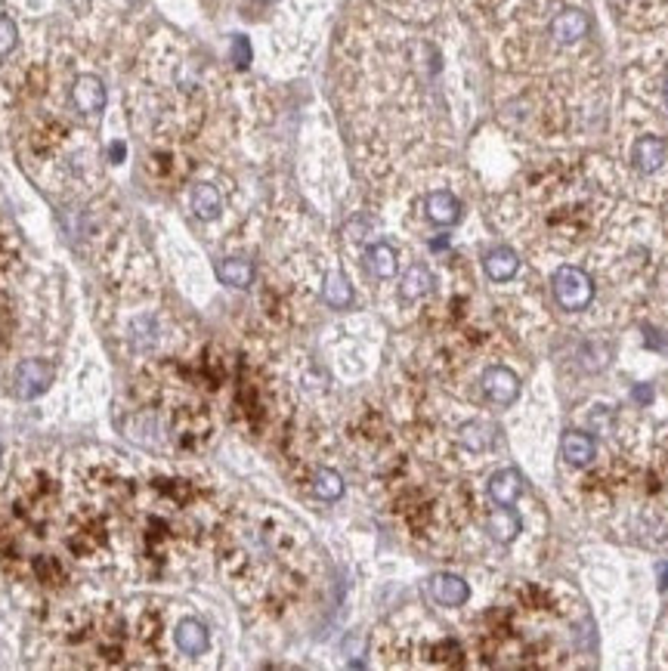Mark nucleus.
Returning a JSON list of instances; mask_svg holds the SVG:
<instances>
[{"mask_svg": "<svg viewBox=\"0 0 668 671\" xmlns=\"http://www.w3.org/2000/svg\"><path fill=\"white\" fill-rule=\"evenodd\" d=\"M520 492H523V477L517 467H504V471L492 473L489 498L495 501L498 507H514V501L520 498Z\"/></svg>", "mask_w": 668, "mask_h": 671, "instance_id": "nucleus-9", "label": "nucleus"}, {"mask_svg": "<svg viewBox=\"0 0 668 671\" xmlns=\"http://www.w3.org/2000/svg\"><path fill=\"white\" fill-rule=\"evenodd\" d=\"M486 266V276L492 279V282H508V279L517 276V270H520V257H517L514 247H492L489 254H486L483 260Z\"/></svg>", "mask_w": 668, "mask_h": 671, "instance_id": "nucleus-10", "label": "nucleus"}, {"mask_svg": "<svg viewBox=\"0 0 668 671\" xmlns=\"http://www.w3.org/2000/svg\"><path fill=\"white\" fill-rule=\"evenodd\" d=\"M173 641H177V647L183 650L186 656H201L207 650V628L198 622V618H183V622L177 625V631H173Z\"/></svg>", "mask_w": 668, "mask_h": 671, "instance_id": "nucleus-11", "label": "nucleus"}, {"mask_svg": "<svg viewBox=\"0 0 668 671\" xmlns=\"http://www.w3.org/2000/svg\"><path fill=\"white\" fill-rule=\"evenodd\" d=\"M588 31H592V19H588L585 10H563L554 16V22H551V37H554L560 47H573V44H579L582 37H588Z\"/></svg>", "mask_w": 668, "mask_h": 671, "instance_id": "nucleus-2", "label": "nucleus"}, {"mask_svg": "<svg viewBox=\"0 0 668 671\" xmlns=\"http://www.w3.org/2000/svg\"><path fill=\"white\" fill-rule=\"evenodd\" d=\"M232 60H236L238 69H245L251 62V44L245 37H232Z\"/></svg>", "mask_w": 668, "mask_h": 671, "instance_id": "nucleus-23", "label": "nucleus"}, {"mask_svg": "<svg viewBox=\"0 0 668 671\" xmlns=\"http://www.w3.org/2000/svg\"><path fill=\"white\" fill-rule=\"evenodd\" d=\"M16 25H12L10 16H0V60H6V56L12 53V47H16Z\"/></svg>", "mask_w": 668, "mask_h": 671, "instance_id": "nucleus-22", "label": "nucleus"}, {"mask_svg": "<svg viewBox=\"0 0 668 671\" xmlns=\"http://www.w3.org/2000/svg\"><path fill=\"white\" fill-rule=\"evenodd\" d=\"M217 279L223 285H232V288H248V285L254 282V266H251V260H242V257L220 260Z\"/></svg>", "mask_w": 668, "mask_h": 671, "instance_id": "nucleus-14", "label": "nucleus"}, {"mask_svg": "<svg viewBox=\"0 0 668 671\" xmlns=\"http://www.w3.org/2000/svg\"><path fill=\"white\" fill-rule=\"evenodd\" d=\"M483 390L495 406H511L520 396V377L504 366H492L483 371Z\"/></svg>", "mask_w": 668, "mask_h": 671, "instance_id": "nucleus-3", "label": "nucleus"}, {"mask_svg": "<svg viewBox=\"0 0 668 671\" xmlns=\"http://www.w3.org/2000/svg\"><path fill=\"white\" fill-rule=\"evenodd\" d=\"M634 400H638V402H650L653 400V387H644V384H640V387L634 390Z\"/></svg>", "mask_w": 668, "mask_h": 671, "instance_id": "nucleus-24", "label": "nucleus"}, {"mask_svg": "<svg viewBox=\"0 0 668 671\" xmlns=\"http://www.w3.org/2000/svg\"><path fill=\"white\" fill-rule=\"evenodd\" d=\"M431 597L439 607H462V603H468L471 588L464 578L452 576V572H439L431 578Z\"/></svg>", "mask_w": 668, "mask_h": 671, "instance_id": "nucleus-7", "label": "nucleus"}, {"mask_svg": "<svg viewBox=\"0 0 668 671\" xmlns=\"http://www.w3.org/2000/svg\"><path fill=\"white\" fill-rule=\"evenodd\" d=\"M520 517H517V511H511V507H498L495 513H492L489 520V532L498 538L502 545H511L517 538V532H520Z\"/></svg>", "mask_w": 668, "mask_h": 671, "instance_id": "nucleus-18", "label": "nucleus"}, {"mask_svg": "<svg viewBox=\"0 0 668 671\" xmlns=\"http://www.w3.org/2000/svg\"><path fill=\"white\" fill-rule=\"evenodd\" d=\"M71 102L81 115H100L102 106H106V87H102L100 77L93 75H81L71 87Z\"/></svg>", "mask_w": 668, "mask_h": 671, "instance_id": "nucleus-5", "label": "nucleus"}, {"mask_svg": "<svg viewBox=\"0 0 668 671\" xmlns=\"http://www.w3.org/2000/svg\"><path fill=\"white\" fill-rule=\"evenodd\" d=\"M554 297L560 301L563 310H585L594 301V282L585 270L579 266H560L554 272Z\"/></svg>", "mask_w": 668, "mask_h": 671, "instance_id": "nucleus-1", "label": "nucleus"}, {"mask_svg": "<svg viewBox=\"0 0 668 671\" xmlns=\"http://www.w3.org/2000/svg\"><path fill=\"white\" fill-rule=\"evenodd\" d=\"M665 106H668V81H665Z\"/></svg>", "mask_w": 668, "mask_h": 671, "instance_id": "nucleus-26", "label": "nucleus"}, {"mask_svg": "<svg viewBox=\"0 0 668 671\" xmlns=\"http://www.w3.org/2000/svg\"><path fill=\"white\" fill-rule=\"evenodd\" d=\"M53 381V368L44 360H25L22 366L16 368V393L22 400H35L37 393L47 390V384Z\"/></svg>", "mask_w": 668, "mask_h": 671, "instance_id": "nucleus-4", "label": "nucleus"}, {"mask_svg": "<svg viewBox=\"0 0 668 671\" xmlns=\"http://www.w3.org/2000/svg\"><path fill=\"white\" fill-rule=\"evenodd\" d=\"M433 288V276L427 266L414 263L412 270L402 276V285H399V295L406 297V301H418V297H424L427 291Z\"/></svg>", "mask_w": 668, "mask_h": 671, "instance_id": "nucleus-17", "label": "nucleus"}, {"mask_svg": "<svg viewBox=\"0 0 668 671\" xmlns=\"http://www.w3.org/2000/svg\"><path fill=\"white\" fill-rule=\"evenodd\" d=\"M313 495L322 501H337L343 495V480L341 473L332 471V467H319L313 473Z\"/></svg>", "mask_w": 668, "mask_h": 671, "instance_id": "nucleus-19", "label": "nucleus"}, {"mask_svg": "<svg viewBox=\"0 0 668 671\" xmlns=\"http://www.w3.org/2000/svg\"><path fill=\"white\" fill-rule=\"evenodd\" d=\"M31 570H35V576L41 578V585H50V588L66 582V566H62L53 554H41V557H35Z\"/></svg>", "mask_w": 668, "mask_h": 671, "instance_id": "nucleus-20", "label": "nucleus"}, {"mask_svg": "<svg viewBox=\"0 0 668 671\" xmlns=\"http://www.w3.org/2000/svg\"><path fill=\"white\" fill-rule=\"evenodd\" d=\"M112 158H115V161L125 158V146H112Z\"/></svg>", "mask_w": 668, "mask_h": 671, "instance_id": "nucleus-25", "label": "nucleus"}, {"mask_svg": "<svg viewBox=\"0 0 668 671\" xmlns=\"http://www.w3.org/2000/svg\"><path fill=\"white\" fill-rule=\"evenodd\" d=\"M563 458L569 461L573 467H585L588 461L594 458V440L588 433H582V430H569V433H563Z\"/></svg>", "mask_w": 668, "mask_h": 671, "instance_id": "nucleus-12", "label": "nucleus"}, {"mask_svg": "<svg viewBox=\"0 0 668 671\" xmlns=\"http://www.w3.org/2000/svg\"><path fill=\"white\" fill-rule=\"evenodd\" d=\"M632 161L634 167H638L640 174H656L659 167L668 161V146L665 140H659V136H640L638 142H634L632 149Z\"/></svg>", "mask_w": 668, "mask_h": 671, "instance_id": "nucleus-6", "label": "nucleus"}, {"mask_svg": "<svg viewBox=\"0 0 668 671\" xmlns=\"http://www.w3.org/2000/svg\"><path fill=\"white\" fill-rule=\"evenodd\" d=\"M322 295H326V303L334 306V310H343V306H350V301H353V288H350V282L341 276V272L326 276V288H322Z\"/></svg>", "mask_w": 668, "mask_h": 671, "instance_id": "nucleus-21", "label": "nucleus"}, {"mask_svg": "<svg viewBox=\"0 0 668 671\" xmlns=\"http://www.w3.org/2000/svg\"><path fill=\"white\" fill-rule=\"evenodd\" d=\"M189 207L198 220H217L220 207H223V198H220V192L211 183H198L192 186L189 192Z\"/></svg>", "mask_w": 668, "mask_h": 671, "instance_id": "nucleus-13", "label": "nucleus"}, {"mask_svg": "<svg viewBox=\"0 0 668 671\" xmlns=\"http://www.w3.org/2000/svg\"><path fill=\"white\" fill-rule=\"evenodd\" d=\"M458 440H462V446L471 449V452H483V449H489L492 440H495V427H492L489 421H468V424L458 430Z\"/></svg>", "mask_w": 668, "mask_h": 671, "instance_id": "nucleus-16", "label": "nucleus"}, {"mask_svg": "<svg viewBox=\"0 0 668 671\" xmlns=\"http://www.w3.org/2000/svg\"><path fill=\"white\" fill-rule=\"evenodd\" d=\"M424 211H427V220H431V223L452 226V223H458V217H462V201H458L449 189H437V192H431L424 198Z\"/></svg>", "mask_w": 668, "mask_h": 671, "instance_id": "nucleus-8", "label": "nucleus"}, {"mask_svg": "<svg viewBox=\"0 0 668 671\" xmlns=\"http://www.w3.org/2000/svg\"><path fill=\"white\" fill-rule=\"evenodd\" d=\"M366 266L372 276L378 279H393L397 276V251L387 242H378L366 251Z\"/></svg>", "mask_w": 668, "mask_h": 671, "instance_id": "nucleus-15", "label": "nucleus"}]
</instances>
